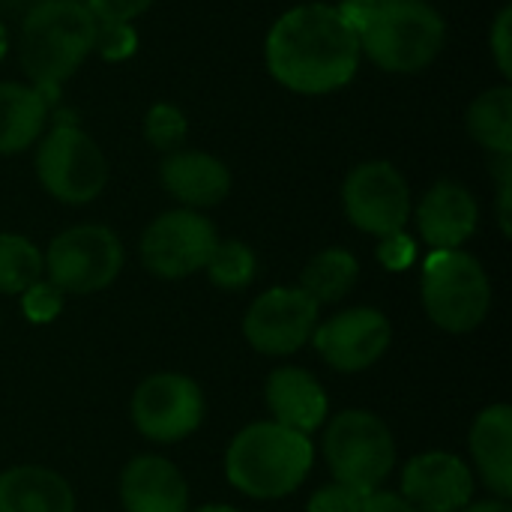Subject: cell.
Here are the masks:
<instances>
[{
    "instance_id": "6da1fadb",
    "label": "cell",
    "mask_w": 512,
    "mask_h": 512,
    "mask_svg": "<svg viewBox=\"0 0 512 512\" xmlns=\"http://www.w3.org/2000/svg\"><path fill=\"white\" fill-rule=\"evenodd\" d=\"M360 39L339 6L303 3L276 18L264 42L270 75L303 96L345 87L360 69Z\"/></svg>"
},
{
    "instance_id": "7a4b0ae2",
    "label": "cell",
    "mask_w": 512,
    "mask_h": 512,
    "mask_svg": "<svg viewBox=\"0 0 512 512\" xmlns=\"http://www.w3.org/2000/svg\"><path fill=\"white\" fill-rule=\"evenodd\" d=\"M96 27L99 21L84 0H39L21 15V69L48 102L93 51Z\"/></svg>"
},
{
    "instance_id": "3957f363",
    "label": "cell",
    "mask_w": 512,
    "mask_h": 512,
    "mask_svg": "<svg viewBox=\"0 0 512 512\" xmlns=\"http://www.w3.org/2000/svg\"><path fill=\"white\" fill-rule=\"evenodd\" d=\"M315 447L309 435L285 429L273 420L252 423L234 435L225 453L228 483L255 501L291 495L312 471Z\"/></svg>"
},
{
    "instance_id": "277c9868",
    "label": "cell",
    "mask_w": 512,
    "mask_h": 512,
    "mask_svg": "<svg viewBox=\"0 0 512 512\" xmlns=\"http://www.w3.org/2000/svg\"><path fill=\"white\" fill-rule=\"evenodd\" d=\"M447 42V21L429 0H381L360 30V51L396 75L423 72Z\"/></svg>"
},
{
    "instance_id": "5b68a950",
    "label": "cell",
    "mask_w": 512,
    "mask_h": 512,
    "mask_svg": "<svg viewBox=\"0 0 512 512\" xmlns=\"http://www.w3.org/2000/svg\"><path fill=\"white\" fill-rule=\"evenodd\" d=\"M420 294L426 315L447 333L477 330L492 309V285L483 264L462 249H438L423 261Z\"/></svg>"
},
{
    "instance_id": "8992f818",
    "label": "cell",
    "mask_w": 512,
    "mask_h": 512,
    "mask_svg": "<svg viewBox=\"0 0 512 512\" xmlns=\"http://www.w3.org/2000/svg\"><path fill=\"white\" fill-rule=\"evenodd\" d=\"M324 459L336 483L369 495L378 492L396 465L390 426L372 411H342L324 432Z\"/></svg>"
},
{
    "instance_id": "52a82bcc",
    "label": "cell",
    "mask_w": 512,
    "mask_h": 512,
    "mask_svg": "<svg viewBox=\"0 0 512 512\" xmlns=\"http://www.w3.org/2000/svg\"><path fill=\"white\" fill-rule=\"evenodd\" d=\"M36 177L63 204H90L108 183V159L81 126L63 120L39 141Z\"/></svg>"
},
{
    "instance_id": "ba28073f",
    "label": "cell",
    "mask_w": 512,
    "mask_h": 512,
    "mask_svg": "<svg viewBox=\"0 0 512 512\" xmlns=\"http://www.w3.org/2000/svg\"><path fill=\"white\" fill-rule=\"evenodd\" d=\"M45 276L63 294L87 297L108 288L123 270V243L105 225H75L60 231L42 255Z\"/></svg>"
},
{
    "instance_id": "9c48e42d",
    "label": "cell",
    "mask_w": 512,
    "mask_h": 512,
    "mask_svg": "<svg viewBox=\"0 0 512 512\" xmlns=\"http://www.w3.org/2000/svg\"><path fill=\"white\" fill-rule=\"evenodd\" d=\"M345 216L354 228L372 237L405 231L411 219V189L402 171L387 159L360 162L342 186Z\"/></svg>"
},
{
    "instance_id": "30bf717a",
    "label": "cell",
    "mask_w": 512,
    "mask_h": 512,
    "mask_svg": "<svg viewBox=\"0 0 512 512\" xmlns=\"http://www.w3.org/2000/svg\"><path fill=\"white\" fill-rule=\"evenodd\" d=\"M219 237L201 210H168L141 234V261L159 279H186L207 267Z\"/></svg>"
},
{
    "instance_id": "8fae6325",
    "label": "cell",
    "mask_w": 512,
    "mask_h": 512,
    "mask_svg": "<svg viewBox=\"0 0 512 512\" xmlns=\"http://www.w3.org/2000/svg\"><path fill=\"white\" fill-rule=\"evenodd\" d=\"M129 414L144 438L156 444H177L201 426L204 393L186 375L159 372L138 384Z\"/></svg>"
},
{
    "instance_id": "7c38bea8",
    "label": "cell",
    "mask_w": 512,
    "mask_h": 512,
    "mask_svg": "<svg viewBox=\"0 0 512 512\" xmlns=\"http://www.w3.org/2000/svg\"><path fill=\"white\" fill-rule=\"evenodd\" d=\"M318 303L303 288H270L243 318L246 342L267 357L297 354L318 327Z\"/></svg>"
},
{
    "instance_id": "4fadbf2b",
    "label": "cell",
    "mask_w": 512,
    "mask_h": 512,
    "mask_svg": "<svg viewBox=\"0 0 512 512\" xmlns=\"http://www.w3.org/2000/svg\"><path fill=\"white\" fill-rule=\"evenodd\" d=\"M312 342L330 369L354 375L375 366L387 354L393 342V327L384 312L372 306H354L318 324Z\"/></svg>"
},
{
    "instance_id": "5bb4252c",
    "label": "cell",
    "mask_w": 512,
    "mask_h": 512,
    "mask_svg": "<svg viewBox=\"0 0 512 512\" xmlns=\"http://www.w3.org/2000/svg\"><path fill=\"white\" fill-rule=\"evenodd\" d=\"M471 495L474 474L453 453L414 456L402 471V498L420 512H462Z\"/></svg>"
},
{
    "instance_id": "9a60e30c",
    "label": "cell",
    "mask_w": 512,
    "mask_h": 512,
    "mask_svg": "<svg viewBox=\"0 0 512 512\" xmlns=\"http://www.w3.org/2000/svg\"><path fill=\"white\" fill-rule=\"evenodd\" d=\"M477 222H480L477 198L462 183L453 180L435 183L417 207V228L420 237L432 246V252L465 246L474 237Z\"/></svg>"
},
{
    "instance_id": "2e32d148",
    "label": "cell",
    "mask_w": 512,
    "mask_h": 512,
    "mask_svg": "<svg viewBox=\"0 0 512 512\" xmlns=\"http://www.w3.org/2000/svg\"><path fill=\"white\" fill-rule=\"evenodd\" d=\"M162 186L189 210L216 207L231 192V171L222 159L204 150H174L159 165Z\"/></svg>"
},
{
    "instance_id": "e0dca14e",
    "label": "cell",
    "mask_w": 512,
    "mask_h": 512,
    "mask_svg": "<svg viewBox=\"0 0 512 512\" xmlns=\"http://www.w3.org/2000/svg\"><path fill=\"white\" fill-rule=\"evenodd\" d=\"M126 512H189V486L177 465L162 456H138L120 474Z\"/></svg>"
},
{
    "instance_id": "ac0fdd59",
    "label": "cell",
    "mask_w": 512,
    "mask_h": 512,
    "mask_svg": "<svg viewBox=\"0 0 512 512\" xmlns=\"http://www.w3.org/2000/svg\"><path fill=\"white\" fill-rule=\"evenodd\" d=\"M267 408L273 423L312 435L327 420V393L321 381L297 366H282L267 378Z\"/></svg>"
},
{
    "instance_id": "d6986e66",
    "label": "cell",
    "mask_w": 512,
    "mask_h": 512,
    "mask_svg": "<svg viewBox=\"0 0 512 512\" xmlns=\"http://www.w3.org/2000/svg\"><path fill=\"white\" fill-rule=\"evenodd\" d=\"M471 456L483 483L498 495L512 498V408L489 405L471 426Z\"/></svg>"
},
{
    "instance_id": "ffe728a7",
    "label": "cell",
    "mask_w": 512,
    "mask_h": 512,
    "mask_svg": "<svg viewBox=\"0 0 512 512\" xmlns=\"http://www.w3.org/2000/svg\"><path fill=\"white\" fill-rule=\"evenodd\" d=\"M0 512H75V492L51 468L15 465L0 474Z\"/></svg>"
},
{
    "instance_id": "44dd1931",
    "label": "cell",
    "mask_w": 512,
    "mask_h": 512,
    "mask_svg": "<svg viewBox=\"0 0 512 512\" xmlns=\"http://www.w3.org/2000/svg\"><path fill=\"white\" fill-rule=\"evenodd\" d=\"M48 105L51 102L33 84L0 81V156L21 153L39 141Z\"/></svg>"
},
{
    "instance_id": "7402d4cb",
    "label": "cell",
    "mask_w": 512,
    "mask_h": 512,
    "mask_svg": "<svg viewBox=\"0 0 512 512\" xmlns=\"http://www.w3.org/2000/svg\"><path fill=\"white\" fill-rule=\"evenodd\" d=\"M468 132L471 138L492 150L495 156H512V87L498 84L483 90L468 108Z\"/></svg>"
},
{
    "instance_id": "603a6c76",
    "label": "cell",
    "mask_w": 512,
    "mask_h": 512,
    "mask_svg": "<svg viewBox=\"0 0 512 512\" xmlns=\"http://www.w3.org/2000/svg\"><path fill=\"white\" fill-rule=\"evenodd\" d=\"M357 276H360V264L348 249H324L306 264L297 288H303L318 306L339 303L345 294H351Z\"/></svg>"
},
{
    "instance_id": "cb8c5ba5",
    "label": "cell",
    "mask_w": 512,
    "mask_h": 512,
    "mask_svg": "<svg viewBox=\"0 0 512 512\" xmlns=\"http://www.w3.org/2000/svg\"><path fill=\"white\" fill-rule=\"evenodd\" d=\"M45 273L42 252L21 234H0V294H21Z\"/></svg>"
},
{
    "instance_id": "d4e9b609",
    "label": "cell",
    "mask_w": 512,
    "mask_h": 512,
    "mask_svg": "<svg viewBox=\"0 0 512 512\" xmlns=\"http://www.w3.org/2000/svg\"><path fill=\"white\" fill-rule=\"evenodd\" d=\"M204 270H207V276H210V282L216 288L240 291V288H246L255 279L258 261H255V252L246 243H240V240H219Z\"/></svg>"
},
{
    "instance_id": "484cf974",
    "label": "cell",
    "mask_w": 512,
    "mask_h": 512,
    "mask_svg": "<svg viewBox=\"0 0 512 512\" xmlns=\"http://www.w3.org/2000/svg\"><path fill=\"white\" fill-rule=\"evenodd\" d=\"M186 135H189V123H186V114L177 105L156 102L144 114V138L156 150L174 153V150H180V144L186 141Z\"/></svg>"
},
{
    "instance_id": "4316f807",
    "label": "cell",
    "mask_w": 512,
    "mask_h": 512,
    "mask_svg": "<svg viewBox=\"0 0 512 512\" xmlns=\"http://www.w3.org/2000/svg\"><path fill=\"white\" fill-rule=\"evenodd\" d=\"M93 51H99V57L108 63L129 60L138 51V33L132 24H123V21H99Z\"/></svg>"
},
{
    "instance_id": "83f0119b",
    "label": "cell",
    "mask_w": 512,
    "mask_h": 512,
    "mask_svg": "<svg viewBox=\"0 0 512 512\" xmlns=\"http://www.w3.org/2000/svg\"><path fill=\"white\" fill-rule=\"evenodd\" d=\"M21 312L30 324H51L63 312V291L54 288L48 279H39L27 291H21Z\"/></svg>"
},
{
    "instance_id": "f1b7e54d",
    "label": "cell",
    "mask_w": 512,
    "mask_h": 512,
    "mask_svg": "<svg viewBox=\"0 0 512 512\" xmlns=\"http://www.w3.org/2000/svg\"><path fill=\"white\" fill-rule=\"evenodd\" d=\"M363 498L360 492L342 486V483H330L324 489H318L309 504H306V512H360L363 507Z\"/></svg>"
},
{
    "instance_id": "f546056e",
    "label": "cell",
    "mask_w": 512,
    "mask_h": 512,
    "mask_svg": "<svg viewBox=\"0 0 512 512\" xmlns=\"http://www.w3.org/2000/svg\"><path fill=\"white\" fill-rule=\"evenodd\" d=\"M378 261L387 270H408L417 261V243H414V237L405 234V231H396L390 237H381V243H378Z\"/></svg>"
},
{
    "instance_id": "4dcf8cb0",
    "label": "cell",
    "mask_w": 512,
    "mask_h": 512,
    "mask_svg": "<svg viewBox=\"0 0 512 512\" xmlns=\"http://www.w3.org/2000/svg\"><path fill=\"white\" fill-rule=\"evenodd\" d=\"M84 6L93 12L96 21H123L132 24L138 15H144L153 0H84Z\"/></svg>"
},
{
    "instance_id": "1f68e13d",
    "label": "cell",
    "mask_w": 512,
    "mask_h": 512,
    "mask_svg": "<svg viewBox=\"0 0 512 512\" xmlns=\"http://www.w3.org/2000/svg\"><path fill=\"white\" fill-rule=\"evenodd\" d=\"M489 42H492V57L501 69V75L510 81L512 78V9L504 6L495 18V27L489 33Z\"/></svg>"
},
{
    "instance_id": "d6a6232c",
    "label": "cell",
    "mask_w": 512,
    "mask_h": 512,
    "mask_svg": "<svg viewBox=\"0 0 512 512\" xmlns=\"http://www.w3.org/2000/svg\"><path fill=\"white\" fill-rule=\"evenodd\" d=\"M360 512H420L414 504H408L402 495H396V492H369L366 498H363V507Z\"/></svg>"
},
{
    "instance_id": "836d02e7",
    "label": "cell",
    "mask_w": 512,
    "mask_h": 512,
    "mask_svg": "<svg viewBox=\"0 0 512 512\" xmlns=\"http://www.w3.org/2000/svg\"><path fill=\"white\" fill-rule=\"evenodd\" d=\"M462 512H512L507 501H483V504H474V507H465Z\"/></svg>"
},
{
    "instance_id": "e575fe53",
    "label": "cell",
    "mask_w": 512,
    "mask_h": 512,
    "mask_svg": "<svg viewBox=\"0 0 512 512\" xmlns=\"http://www.w3.org/2000/svg\"><path fill=\"white\" fill-rule=\"evenodd\" d=\"M33 3H39V0H0V6H3V9H9V12H12V9H21V12H27Z\"/></svg>"
},
{
    "instance_id": "d590c367",
    "label": "cell",
    "mask_w": 512,
    "mask_h": 512,
    "mask_svg": "<svg viewBox=\"0 0 512 512\" xmlns=\"http://www.w3.org/2000/svg\"><path fill=\"white\" fill-rule=\"evenodd\" d=\"M189 512H240L237 507H228V504H207V507H198V510Z\"/></svg>"
},
{
    "instance_id": "8d00e7d4",
    "label": "cell",
    "mask_w": 512,
    "mask_h": 512,
    "mask_svg": "<svg viewBox=\"0 0 512 512\" xmlns=\"http://www.w3.org/2000/svg\"><path fill=\"white\" fill-rule=\"evenodd\" d=\"M6 51H9V30H6V24L0 21V60L6 57Z\"/></svg>"
},
{
    "instance_id": "74e56055",
    "label": "cell",
    "mask_w": 512,
    "mask_h": 512,
    "mask_svg": "<svg viewBox=\"0 0 512 512\" xmlns=\"http://www.w3.org/2000/svg\"><path fill=\"white\" fill-rule=\"evenodd\" d=\"M345 3H354V6H375V3H381V0H345Z\"/></svg>"
}]
</instances>
